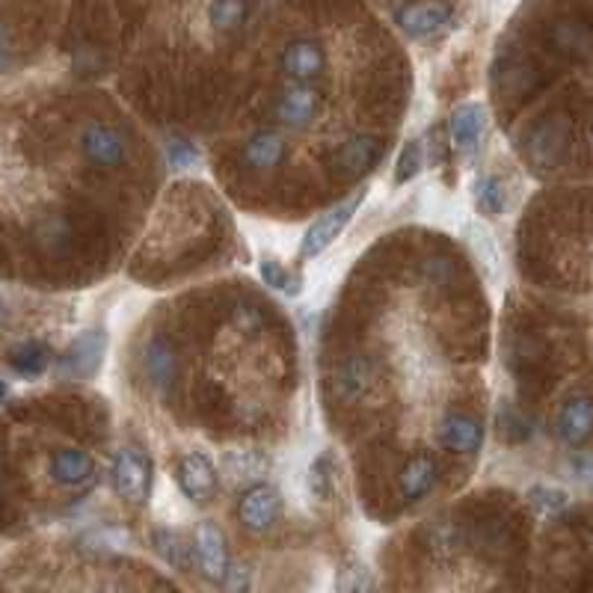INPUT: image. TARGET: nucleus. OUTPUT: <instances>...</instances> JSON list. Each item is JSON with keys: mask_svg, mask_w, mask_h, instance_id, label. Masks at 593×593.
Masks as SVG:
<instances>
[{"mask_svg": "<svg viewBox=\"0 0 593 593\" xmlns=\"http://www.w3.org/2000/svg\"><path fill=\"white\" fill-rule=\"evenodd\" d=\"M440 442L442 449L454 451V454H478L484 445V424L466 413H445L440 422Z\"/></svg>", "mask_w": 593, "mask_h": 593, "instance_id": "nucleus-14", "label": "nucleus"}, {"mask_svg": "<svg viewBox=\"0 0 593 593\" xmlns=\"http://www.w3.org/2000/svg\"><path fill=\"white\" fill-rule=\"evenodd\" d=\"M469 243H472V252H475L478 259L484 261L486 270H499V250H495L493 234L481 229V225H469Z\"/></svg>", "mask_w": 593, "mask_h": 593, "instance_id": "nucleus-30", "label": "nucleus"}, {"mask_svg": "<svg viewBox=\"0 0 593 593\" xmlns=\"http://www.w3.org/2000/svg\"><path fill=\"white\" fill-rule=\"evenodd\" d=\"M282 493L273 484H255L241 495L238 502V520L243 529L250 531H270L282 516Z\"/></svg>", "mask_w": 593, "mask_h": 593, "instance_id": "nucleus-4", "label": "nucleus"}, {"mask_svg": "<svg viewBox=\"0 0 593 593\" xmlns=\"http://www.w3.org/2000/svg\"><path fill=\"white\" fill-rule=\"evenodd\" d=\"M81 149L83 158L96 167H119V163L128 158V143L119 128L101 125V122H92L87 125V131L81 134Z\"/></svg>", "mask_w": 593, "mask_h": 593, "instance_id": "nucleus-12", "label": "nucleus"}, {"mask_svg": "<svg viewBox=\"0 0 593 593\" xmlns=\"http://www.w3.org/2000/svg\"><path fill=\"white\" fill-rule=\"evenodd\" d=\"M573 469H575V475L582 478V481L593 484V458H575Z\"/></svg>", "mask_w": 593, "mask_h": 593, "instance_id": "nucleus-38", "label": "nucleus"}, {"mask_svg": "<svg viewBox=\"0 0 593 593\" xmlns=\"http://www.w3.org/2000/svg\"><path fill=\"white\" fill-rule=\"evenodd\" d=\"M225 472L241 481H252L268 472V460L261 454H250V451H232V454H225Z\"/></svg>", "mask_w": 593, "mask_h": 593, "instance_id": "nucleus-27", "label": "nucleus"}, {"mask_svg": "<svg viewBox=\"0 0 593 593\" xmlns=\"http://www.w3.org/2000/svg\"><path fill=\"white\" fill-rule=\"evenodd\" d=\"M108 351V339L101 330H87L72 342V348L60 356V374L72 380H87L101 369Z\"/></svg>", "mask_w": 593, "mask_h": 593, "instance_id": "nucleus-7", "label": "nucleus"}, {"mask_svg": "<svg viewBox=\"0 0 593 593\" xmlns=\"http://www.w3.org/2000/svg\"><path fill=\"white\" fill-rule=\"evenodd\" d=\"M398 28L404 30L406 37L428 39L440 33L451 21V7L445 0H415L398 10Z\"/></svg>", "mask_w": 593, "mask_h": 593, "instance_id": "nucleus-8", "label": "nucleus"}, {"mask_svg": "<svg viewBox=\"0 0 593 593\" xmlns=\"http://www.w3.org/2000/svg\"><path fill=\"white\" fill-rule=\"evenodd\" d=\"M424 277L431 279L433 285H449L454 279V264L449 259H431L424 264Z\"/></svg>", "mask_w": 593, "mask_h": 593, "instance_id": "nucleus-34", "label": "nucleus"}, {"mask_svg": "<svg viewBox=\"0 0 593 593\" xmlns=\"http://www.w3.org/2000/svg\"><path fill=\"white\" fill-rule=\"evenodd\" d=\"M321 113V92L306 87V83H294L282 92L277 104V119L288 128H309Z\"/></svg>", "mask_w": 593, "mask_h": 593, "instance_id": "nucleus-15", "label": "nucleus"}, {"mask_svg": "<svg viewBox=\"0 0 593 593\" xmlns=\"http://www.w3.org/2000/svg\"><path fill=\"white\" fill-rule=\"evenodd\" d=\"M225 582H229V593H247V570L243 566H229Z\"/></svg>", "mask_w": 593, "mask_h": 593, "instance_id": "nucleus-36", "label": "nucleus"}, {"mask_svg": "<svg viewBox=\"0 0 593 593\" xmlns=\"http://www.w3.org/2000/svg\"><path fill=\"white\" fill-rule=\"evenodd\" d=\"M152 546L154 552L175 570H190L193 566V546L181 537L179 531L172 529H152Z\"/></svg>", "mask_w": 593, "mask_h": 593, "instance_id": "nucleus-23", "label": "nucleus"}, {"mask_svg": "<svg viewBox=\"0 0 593 593\" xmlns=\"http://www.w3.org/2000/svg\"><path fill=\"white\" fill-rule=\"evenodd\" d=\"M0 493H3V481H0Z\"/></svg>", "mask_w": 593, "mask_h": 593, "instance_id": "nucleus-41", "label": "nucleus"}, {"mask_svg": "<svg viewBox=\"0 0 593 593\" xmlns=\"http://www.w3.org/2000/svg\"><path fill=\"white\" fill-rule=\"evenodd\" d=\"M234 324L243 333H259L261 326H264V315H261L259 306H241L234 312Z\"/></svg>", "mask_w": 593, "mask_h": 593, "instance_id": "nucleus-35", "label": "nucleus"}, {"mask_svg": "<svg viewBox=\"0 0 593 593\" xmlns=\"http://www.w3.org/2000/svg\"><path fill=\"white\" fill-rule=\"evenodd\" d=\"M10 321V309H7V303L0 300V324H7Z\"/></svg>", "mask_w": 593, "mask_h": 593, "instance_id": "nucleus-39", "label": "nucleus"}, {"mask_svg": "<svg viewBox=\"0 0 593 593\" xmlns=\"http://www.w3.org/2000/svg\"><path fill=\"white\" fill-rule=\"evenodd\" d=\"M371 587H374V579L362 564L344 566L339 575V593H371Z\"/></svg>", "mask_w": 593, "mask_h": 593, "instance_id": "nucleus-33", "label": "nucleus"}, {"mask_svg": "<svg viewBox=\"0 0 593 593\" xmlns=\"http://www.w3.org/2000/svg\"><path fill=\"white\" fill-rule=\"evenodd\" d=\"M380 152H383V149H380L378 137H351L348 143H342L330 154V170H333L335 175H342V179H360V175H365V172L378 163Z\"/></svg>", "mask_w": 593, "mask_h": 593, "instance_id": "nucleus-11", "label": "nucleus"}, {"mask_svg": "<svg viewBox=\"0 0 593 593\" xmlns=\"http://www.w3.org/2000/svg\"><path fill=\"white\" fill-rule=\"evenodd\" d=\"M259 273L261 279L268 282L270 288H277V291H282V294L288 296H296L300 291H303V277L300 273H291V270L282 264V261H273V259H261L259 261Z\"/></svg>", "mask_w": 593, "mask_h": 593, "instance_id": "nucleus-25", "label": "nucleus"}, {"mask_svg": "<svg viewBox=\"0 0 593 593\" xmlns=\"http://www.w3.org/2000/svg\"><path fill=\"white\" fill-rule=\"evenodd\" d=\"M96 475V460L83 449H60L51 458V478L63 486H81Z\"/></svg>", "mask_w": 593, "mask_h": 593, "instance_id": "nucleus-20", "label": "nucleus"}, {"mask_svg": "<svg viewBox=\"0 0 593 593\" xmlns=\"http://www.w3.org/2000/svg\"><path fill=\"white\" fill-rule=\"evenodd\" d=\"M531 504H534V511L543 513V516H555L566 507V493L564 490H557V486H534L529 493Z\"/></svg>", "mask_w": 593, "mask_h": 593, "instance_id": "nucleus-31", "label": "nucleus"}, {"mask_svg": "<svg viewBox=\"0 0 593 593\" xmlns=\"http://www.w3.org/2000/svg\"><path fill=\"white\" fill-rule=\"evenodd\" d=\"M193 557L199 561V570L208 582L223 584L229 575V552H225L223 531L217 529L214 522H202L197 525V537H193Z\"/></svg>", "mask_w": 593, "mask_h": 593, "instance_id": "nucleus-10", "label": "nucleus"}, {"mask_svg": "<svg viewBox=\"0 0 593 593\" xmlns=\"http://www.w3.org/2000/svg\"><path fill=\"white\" fill-rule=\"evenodd\" d=\"M143 371L145 380L152 383L154 389H170L179 378V353L172 348L167 339H154V342L145 344L143 351Z\"/></svg>", "mask_w": 593, "mask_h": 593, "instance_id": "nucleus-17", "label": "nucleus"}, {"mask_svg": "<svg viewBox=\"0 0 593 593\" xmlns=\"http://www.w3.org/2000/svg\"><path fill=\"white\" fill-rule=\"evenodd\" d=\"M424 167V143L422 140H410V143L401 149L395 163V184H406L413 181Z\"/></svg>", "mask_w": 593, "mask_h": 593, "instance_id": "nucleus-28", "label": "nucleus"}, {"mask_svg": "<svg viewBox=\"0 0 593 593\" xmlns=\"http://www.w3.org/2000/svg\"><path fill=\"white\" fill-rule=\"evenodd\" d=\"M179 486L190 502H211L220 490V472H217L214 460L202 451H190L188 458H181L179 463Z\"/></svg>", "mask_w": 593, "mask_h": 593, "instance_id": "nucleus-5", "label": "nucleus"}, {"mask_svg": "<svg viewBox=\"0 0 593 593\" xmlns=\"http://www.w3.org/2000/svg\"><path fill=\"white\" fill-rule=\"evenodd\" d=\"M475 202L481 214L486 217L504 214V211H507V188H504V181L495 179V175L481 181L475 190Z\"/></svg>", "mask_w": 593, "mask_h": 593, "instance_id": "nucleus-26", "label": "nucleus"}, {"mask_svg": "<svg viewBox=\"0 0 593 593\" xmlns=\"http://www.w3.org/2000/svg\"><path fill=\"white\" fill-rule=\"evenodd\" d=\"M167 161H170L172 170H190V167H197L199 163V149L197 143H190L184 137H172L170 143H167Z\"/></svg>", "mask_w": 593, "mask_h": 593, "instance_id": "nucleus-32", "label": "nucleus"}, {"mask_svg": "<svg viewBox=\"0 0 593 593\" xmlns=\"http://www.w3.org/2000/svg\"><path fill=\"white\" fill-rule=\"evenodd\" d=\"M37 238L46 250H63L66 243H72V225L66 223L63 217H48L39 223Z\"/></svg>", "mask_w": 593, "mask_h": 593, "instance_id": "nucleus-29", "label": "nucleus"}, {"mask_svg": "<svg viewBox=\"0 0 593 593\" xmlns=\"http://www.w3.org/2000/svg\"><path fill=\"white\" fill-rule=\"evenodd\" d=\"M12 63V42L7 37V30L0 28V72Z\"/></svg>", "mask_w": 593, "mask_h": 593, "instance_id": "nucleus-37", "label": "nucleus"}, {"mask_svg": "<svg viewBox=\"0 0 593 593\" xmlns=\"http://www.w3.org/2000/svg\"><path fill=\"white\" fill-rule=\"evenodd\" d=\"M378 380V365L369 356H344L330 374V386H333L335 398L344 404H353L371 392Z\"/></svg>", "mask_w": 593, "mask_h": 593, "instance_id": "nucleus-6", "label": "nucleus"}, {"mask_svg": "<svg viewBox=\"0 0 593 593\" xmlns=\"http://www.w3.org/2000/svg\"><path fill=\"white\" fill-rule=\"evenodd\" d=\"M593 433V401L591 398H570L557 415V436L566 445H582Z\"/></svg>", "mask_w": 593, "mask_h": 593, "instance_id": "nucleus-18", "label": "nucleus"}, {"mask_svg": "<svg viewBox=\"0 0 593 593\" xmlns=\"http://www.w3.org/2000/svg\"><path fill=\"white\" fill-rule=\"evenodd\" d=\"M288 158V145H285V137L277 134V131H261V134H255L247 143V149H243V163L250 167V170H259V172H268V170H277V167H282Z\"/></svg>", "mask_w": 593, "mask_h": 593, "instance_id": "nucleus-21", "label": "nucleus"}, {"mask_svg": "<svg viewBox=\"0 0 593 593\" xmlns=\"http://www.w3.org/2000/svg\"><path fill=\"white\" fill-rule=\"evenodd\" d=\"M279 66L288 78H294L296 83H306L324 74L326 54L315 39H294V42H288L282 57H279Z\"/></svg>", "mask_w": 593, "mask_h": 593, "instance_id": "nucleus-13", "label": "nucleus"}, {"mask_svg": "<svg viewBox=\"0 0 593 593\" xmlns=\"http://www.w3.org/2000/svg\"><path fill=\"white\" fill-rule=\"evenodd\" d=\"M436 484H440V466L428 454L413 458L401 472V495L406 502H422L436 490Z\"/></svg>", "mask_w": 593, "mask_h": 593, "instance_id": "nucleus-19", "label": "nucleus"}, {"mask_svg": "<svg viewBox=\"0 0 593 593\" xmlns=\"http://www.w3.org/2000/svg\"><path fill=\"white\" fill-rule=\"evenodd\" d=\"M486 128H490V117H486L484 104H478V101L460 104L449 119L451 143H454V149H458L460 154H466V158H472V154L481 149Z\"/></svg>", "mask_w": 593, "mask_h": 593, "instance_id": "nucleus-9", "label": "nucleus"}, {"mask_svg": "<svg viewBox=\"0 0 593 593\" xmlns=\"http://www.w3.org/2000/svg\"><path fill=\"white\" fill-rule=\"evenodd\" d=\"M110 481L128 504H145L152 495V463L143 451H117V458L110 463Z\"/></svg>", "mask_w": 593, "mask_h": 593, "instance_id": "nucleus-3", "label": "nucleus"}, {"mask_svg": "<svg viewBox=\"0 0 593 593\" xmlns=\"http://www.w3.org/2000/svg\"><path fill=\"white\" fill-rule=\"evenodd\" d=\"M208 19H211V28L220 33H232L247 19V0H211Z\"/></svg>", "mask_w": 593, "mask_h": 593, "instance_id": "nucleus-24", "label": "nucleus"}, {"mask_svg": "<svg viewBox=\"0 0 593 593\" xmlns=\"http://www.w3.org/2000/svg\"><path fill=\"white\" fill-rule=\"evenodd\" d=\"M570 152V122L564 117H549L531 128L525 137L529 163L540 172H552L561 167Z\"/></svg>", "mask_w": 593, "mask_h": 593, "instance_id": "nucleus-2", "label": "nucleus"}, {"mask_svg": "<svg viewBox=\"0 0 593 593\" xmlns=\"http://www.w3.org/2000/svg\"><path fill=\"white\" fill-rule=\"evenodd\" d=\"M365 193H369L365 188L353 190L344 202H339V205L330 208L326 214L318 217L315 223L309 225V232L303 234V241H300V259H318L321 252L330 250L335 243V238L351 225V220L356 217L360 205L365 202Z\"/></svg>", "mask_w": 593, "mask_h": 593, "instance_id": "nucleus-1", "label": "nucleus"}, {"mask_svg": "<svg viewBox=\"0 0 593 593\" xmlns=\"http://www.w3.org/2000/svg\"><path fill=\"white\" fill-rule=\"evenodd\" d=\"M10 365L16 369V374L33 380L48 371V365H51V351H48V344L39 342V339H24V342L10 348Z\"/></svg>", "mask_w": 593, "mask_h": 593, "instance_id": "nucleus-22", "label": "nucleus"}, {"mask_svg": "<svg viewBox=\"0 0 593 593\" xmlns=\"http://www.w3.org/2000/svg\"><path fill=\"white\" fill-rule=\"evenodd\" d=\"M591 134H593V128H591Z\"/></svg>", "mask_w": 593, "mask_h": 593, "instance_id": "nucleus-42", "label": "nucleus"}, {"mask_svg": "<svg viewBox=\"0 0 593 593\" xmlns=\"http://www.w3.org/2000/svg\"><path fill=\"white\" fill-rule=\"evenodd\" d=\"M549 46L561 57L582 60L593 51V28L582 19H561L549 28Z\"/></svg>", "mask_w": 593, "mask_h": 593, "instance_id": "nucleus-16", "label": "nucleus"}, {"mask_svg": "<svg viewBox=\"0 0 593 593\" xmlns=\"http://www.w3.org/2000/svg\"><path fill=\"white\" fill-rule=\"evenodd\" d=\"M7 395H10V386H7V383H3V380H0V404H3V401H7Z\"/></svg>", "mask_w": 593, "mask_h": 593, "instance_id": "nucleus-40", "label": "nucleus"}]
</instances>
